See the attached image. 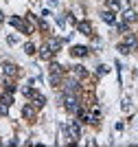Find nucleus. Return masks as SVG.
<instances>
[{"mask_svg":"<svg viewBox=\"0 0 138 147\" xmlns=\"http://www.w3.org/2000/svg\"><path fill=\"white\" fill-rule=\"evenodd\" d=\"M61 101H64V108H66L70 114H77L79 108H81V105H79V97L77 94H70V92H64V94H61Z\"/></svg>","mask_w":138,"mask_h":147,"instance_id":"nucleus-1","label":"nucleus"},{"mask_svg":"<svg viewBox=\"0 0 138 147\" xmlns=\"http://www.w3.org/2000/svg\"><path fill=\"white\" fill-rule=\"evenodd\" d=\"M13 103V97H11V92H7V94H2L0 97V117H5L7 112H9V105Z\"/></svg>","mask_w":138,"mask_h":147,"instance_id":"nucleus-2","label":"nucleus"},{"mask_svg":"<svg viewBox=\"0 0 138 147\" xmlns=\"http://www.w3.org/2000/svg\"><path fill=\"white\" fill-rule=\"evenodd\" d=\"M9 22H11L18 31H22V33H31V26L26 24L24 20H20V18H15V16H13V18H9Z\"/></svg>","mask_w":138,"mask_h":147,"instance_id":"nucleus-3","label":"nucleus"},{"mask_svg":"<svg viewBox=\"0 0 138 147\" xmlns=\"http://www.w3.org/2000/svg\"><path fill=\"white\" fill-rule=\"evenodd\" d=\"M129 2L127 0H108V9L110 11H120V9H127Z\"/></svg>","mask_w":138,"mask_h":147,"instance_id":"nucleus-4","label":"nucleus"},{"mask_svg":"<svg viewBox=\"0 0 138 147\" xmlns=\"http://www.w3.org/2000/svg\"><path fill=\"white\" fill-rule=\"evenodd\" d=\"M2 73H5L7 77H15V75H18V66H15L13 61H2Z\"/></svg>","mask_w":138,"mask_h":147,"instance_id":"nucleus-5","label":"nucleus"},{"mask_svg":"<svg viewBox=\"0 0 138 147\" xmlns=\"http://www.w3.org/2000/svg\"><path fill=\"white\" fill-rule=\"evenodd\" d=\"M64 92L77 94V92H79V81H77V79H68V81H66V86H64Z\"/></svg>","mask_w":138,"mask_h":147,"instance_id":"nucleus-6","label":"nucleus"},{"mask_svg":"<svg viewBox=\"0 0 138 147\" xmlns=\"http://www.w3.org/2000/svg\"><path fill=\"white\" fill-rule=\"evenodd\" d=\"M31 101H33V105H35V108H44L46 97H44V94H40V92H33V94H31Z\"/></svg>","mask_w":138,"mask_h":147,"instance_id":"nucleus-7","label":"nucleus"},{"mask_svg":"<svg viewBox=\"0 0 138 147\" xmlns=\"http://www.w3.org/2000/svg\"><path fill=\"white\" fill-rule=\"evenodd\" d=\"M22 117L24 119H35V105H33V103H26L22 108Z\"/></svg>","mask_w":138,"mask_h":147,"instance_id":"nucleus-8","label":"nucleus"},{"mask_svg":"<svg viewBox=\"0 0 138 147\" xmlns=\"http://www.w3.org/2000/svg\"><path fill=\"white\" fill-rule=\"evenodd\" d=\"M77 29H79L81 35H92V24H90V22H79Z\"/></svg>","mask_w":138,"mask_h":147,"instance_id":"nucleus-9","label":"nucleus"},{"mask_svg":"<svg viewBox=\"0 0 138 147\" xmlns=\"http://www.w3.org/2000/svg\"><path fill=\"white\" fill-rule=\"evenodd\" d=\"M70 55L72 57H85V55H88V49H85V46H72Z\"/></svg>","mask_w":138,"mask_h":147,"instance_id":"nucleus-10","label":"nucleus"},{"mask_svg":"<svg viewBox=\"0 0 138 147\" xmlns=\"http://www.w3.org/2000/svg\"><path fill=\"white\" fill-rule=\"evenodd\" d=\"M68 132H70V138H79V136H81V127H79V123L72 121L70 127H68Z\"/></svg>","mask_w":138,"mask_h":147,"instance_id":"nucleus-11","label":"nucleus"},{"mask_svg":"<svg viewBox=\"0 0 138 147\" xmlns=\"http://www.w3.org/2000/svg\"><path fill=\"white\" fill-rule=\"evenodd\" d=\"M101 18H103V22H108V24H114V22H116V16H114V11H110V9L101 13Z\"/></svg>","mask_w":138,"mask_h":147,"instance_id":"nucleus-12","label":"nucleus"},{"mask_svg":"<svg viewBox=\"0 0 138 147\" xmlns=\"http://www.w3.org/2000/svg\"><path fill=\"white\" fill-rule=\"evenodd\" d=\"M123 20H125L127 24H129V22H136V11H134V9H125V11H123Z\"/></svg>","mask_w":138,"mask_h":147,"instance_id":"nucleus-13","label":"nucleus"},{"mask_svg":"<svg viewBox=\"0 0 138 147\" xmlns=\"http://www.w3.org/2000/svg\"><path fill=\"white\" fill-rule=\"evenodd\" d=\"M125 44H127V46H129L132 51H136V46H138V40H136V35L127 33V35H125Z\"/></svg>","mask_w":138,"mask_h":147,"instance_id":"nucleus-14","label":"nucleus"},{"mask_svg":"<svg viewBox=\"0 0 138 147\" xmlns=\"http://www.w3.org/2000/svg\"><path fill=\"white\" fill-rule=\"evenodd\" d=\"M55 53L50 49H48V44H44L42 49H40V57H42V59H50V57H53Z\"/></svg>","mask_w":138,"mask_h":147,"instance_id":"nucleus-15","label":"nucleus"},{"mask_svg":"<svg viewBox=\"0 0 138 147\" xmlns=\"http://www.w3.org/2000/svg\"><path fill=\"white\" fill-rule=\"evenodd\" d=\"M48 49H50V51H53V53H59V49H61V42H59V40H48Z\"/></svg>","mask_w":138,"mask_h":147,"instance_id":"nucleus-16","label":"nucleus"},{"mask_svg":"<svg viewBox=\"0 0 138 147\" xmlns=\"http://www.w3.org/2000/svg\"><path fill=\"white\" fill-rule=\"evenodd\" d=\"M72 73H75V77H85L88 70H85L83 66H75V68H72Z\"/></svg>","mask_w":138,"mask_h":147,"instance_id":"nucleus-17","label":"nucleus"},{"mask_svg":"<svg viewBox=\"0 0 138 147\" xmlns=\"http://www.w3.org/2000/svg\"><path fill=\"white\" fill-rule=\"evenodd\" d=\"M118 51L123 53V55H129V53H132V49H129V46H127L125 42H123V44H118Z\"/></svg>","mask_w":138,"mask_h":147,"instance_id":"nucleus-18","label":"nucleus"},{"mask_svg":"<svg viewBox=\"0 0 138 147\" xmlns=\"http://www.w3.org/2000/svg\"><path fill=\"white\" fill-rule=\"evenodd\" d=\"M50 75H61V66L59 64H50Z\"/></svg>","mask_w":138,"mask_h":147,"instance_id":"nucleus-19","label":"nucleus"},{"mask_svg":"<svg viewBox=\"0 0 138 147\" xmlns=\"http://www.w3.org/2000/svg\"><path fill=\"white\" fill-rule=\"evenodd\" d=\"M24 51H26V55H33V53H35V46H33V44H26V46H24Z\"/></svg>","mask_w":138,"mask_h":147,"instance_id":"nucleus-20","label":"nucleus"},{"mask_svg":"<svg viewBox=\"0 0 138 147\" xmlns=\"http://www.w3.org/2000/svg\"><path fill=\"white\" fill-rule=\"evenodd\" d=\"M127 26H129L127 22H120V24H118V31H120V33H127Z\"/></svg>","mask_w":138,"mask_h":147,"instance_id":"nucleus-21","label":"nucleus"},{"mask_svg":"<svg viewBox=\"0 0 138 147\" xmlns=\"http://www.w3.org/2000/svg\"><path fill=\"white\" fill-rule=\"evenodd\" d=\"M57 24L64 26V24H66V18H64V16H57Z\"/></svg>","mask_w":138,"mask_h":147,"instance_id":"nucleus-22","label":"nucleus"},{"mask_svg":"<svg viewBox=\"0 0 138 147\" xmlns=\"http://www.w3.org/2000/svg\"><path fill=\"white\" fill-rule=\"evenodd\" d=\"M40 29H42V31H48V24H46V20H40Z\"/></svg>","mask_w":138,"mask_h":147,"instance_id":"nucleus-23","label":"nucleus"},{"mask_svg":"<svg viewBox=\"0 0 138 147\" xmlns=\"http://www.w3.org/2000/svg\"><path fill=\"white\" fill-rule=\"evenodd\" d=\"M123 110H125V112L129 110V99H123Z\"/></svg>","mask_w":138,"mask_h":147,"instance_id":"nucleus-24","label":"nucleus"},{"mask_svg":"<svg viewBox=\"0 0 138 147\" xmlns=\"http://www.w3.org/2000/svg\"><path fill=\"white\" fill-rule=\"evenodd\" d=\"M108 73V66H99V75H105Z\"/></svg>","mask_w":138,"mask_h":147,"instance_id":"nucleus-25","label":"nucleus"},{"mask_svg":"<svg viewBox=\"0 0 138 147\" xmlns=\"http://www.w3.org/2000/svg\"><path fill=\"white\" fill-rule=\"evenodd\" d=\"M2 20H5V13H2V11H0V22H2Z\"/></svg>","mask_w":138,"mask_h":147,"instance_id":"nucleus-26","label":"nucleus"}]
</instances>
